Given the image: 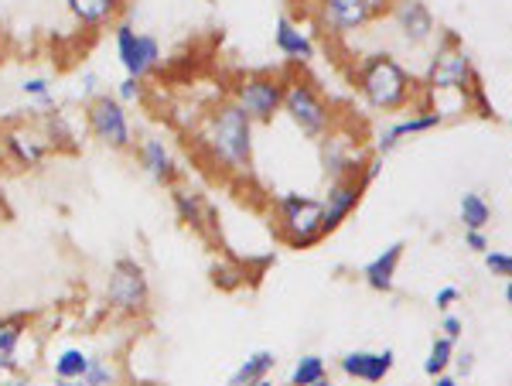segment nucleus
I'll list each match as a JSON object with an SVG mask.
<instances>
[{"instance_id": "12", "label": "nucleus", "mask_w": 512, "mask_h": 386, "mask_svg": "<svg viewBox=\"0 0 512 386\" xmlns=\"http://www.w3.org/2000/svg\"><path fill=\"white\" fill-rule=\"evenodd\" d=\"M31 332V318L24 311L0 315V380L21 376V346Z\"/></svg>"}, {"instance_id": "20", "label": "nucleus", "mask_w": 512, "mask_h": 386, "mask_svg": "<svg viewBox=\"0 0 512 386\" xmlns=\"http://www.w3.org/2000/svg\"><path fill=\"white\" fill-rule=\"evenodd\" d=\"M400 257H403V243H390L376 260H369L362 277L373 291H393V277H396V267H400Z\"/></svg>"}, {"instance_id": "31", "label": "nucleus", "mask_w": 512, "mask_h": 386, "mask_svg": "<svg viewBox=\"0 0 512 386\" xmlns=\"http://www.w3.org/2000/svg\"><path fill=\"white\" fill-rule=\"evenodd\" d=\"M485 267L492 270V274H499V277H509L512 281V257L509 253H485Z\"/></svg>"}, {"instance_id": "28", "label": "nucleus", "mask_w": 512, "mask_h": 386, "mask_svg": "<svg viewBox=\"0 0 512 386\" xmlns=\"http://www.w3.org/2000/svg\"><path fill=\"white\" fill-rule=\"evenodd\" d=\"M328 376V366L321 356H301L291 369V386H311Z\"/></svg>"}, {"instance_id": "11", "label": "nucleus", "mask_w": 512, "mask_h": 386, "mask_svg": "<svg viewBox=\"0 0 512 386\" xmlns=\"http://www.w3.org/2000/svg\"><path fill=\"white\" fill-rule=\"evenodd\" d=\"M366 185L369 182L359 175V171L335 178V182L328 185V195L321 199V223H325V233H332V229H338L352 216L355 205L362 199V192H366Z\"/></svg>"}, {"instance_id": "1", "label": "nucleus", "mask_w": 512, "mask_h": 386, "mask_svg": "<svg viewBox=\"0 0 512 386\" xmlns=\"http://www.w3.org/2000/svg\"><path fill=\"white\" fill-rule=\"evenodd\" d=\"M253 127L256 123L246 117L233 100H222L202 117L195 137H198L202 154L212 161V168L226 171V175H250Z\"/></svg>"}, {"instance_id": "42", "label": "nucleus", "mask_w": 512, "mask_h": 386, "mask_svg": "<svg viewBox=\"0 0 512 386\" xmlns=\"http://www.w3.org/2000/svg\"><path fill=\"white\" fill-rule=\"evenodd\" d=\"M55 386H82V383H69V380H59V383H55Z\"/></svg>"}, {"instance_id": "19", "label": "nucleus", "mask_w": 512, "mask_h": 386, "mask_svg": "<svg viewBox=\"0 0 512 386\" xmlns=\"http://www.w3.org/2000/svg\"><path fill=\"white\" fill-rule=\"evenodd\" d=\"M396 24H400L403 38L414 41V45L434 35V18H431V11H427V4H420V0H403V4L396 7Z\"/></svg>"}, {"instance_id": "4", "label": "nucleus", "mask_w": 512, "mask_h": 386, "mask_svg": "<svg viewBox=\"0 0 512 386\" xmlns=\"http://www.w3.org/2000/svg\"><path fill=\"white\" fill-rule=\"evenodd\" d=\"M274 212H277L280 240L287 246H294V250L315 246L321 236H325L321 199H311V195H301V192H284L274 199Z\"/></svg>"}, {"instance_id": "23", "label": "nucleus", "mask_w": 512, "mask_h": 386, "mask_svg": "<svg viewBox=\"0 0 512 386\" xmlns=\"http://www.w3.org/2000/svg\"><path fill=\"white\" fill-rule=\"evenodd\" d=\"M441 123V113H427V117H410V120H400V123H393L386 134H379V144H376V151L379 154H390L396 144L403 141V137H410V134H424V130H431Z\"/></svg>"}, {"instance_id": "15", "label": "nucleus", "mask_w": 512, "mask_h": 386, "mask_svg": "<svg viewBox=\"0 0 512 386\" xmlns=\"http://www.w3.org/2000/svg\"><path fill=\"white\" fill-rule=\"evenodd\" d=\"M123 7H127V0H65L69 18L76 21L82 31H89V35L117 24Z\"/></svg>"}, {"instance_id": "29", "label": "nucleus", "mask_w": 512, "mask_h": 386, "mask_svg": "<svg viewBox=\"0 0 512 386\" xmlns=\"http://www.w3.org/2000/svg\"><path fill=\"white\" fill-rule=\"evenodd\" d=\"M451 359H454V342L451 339H434V346H431V356H427V363H424V373L427 376H444V369L451 366Z\"/></svg>"}, {"instance_id": "30", "label": "nucleus", "mask_w": 512, "mask_h": 386, "mask_svg": "<svg viewBox=\"0 0 512 386\" xmlns=\"http://www.w3.org/2000/svg\"><path fill=\"white\" fill-rule=\"evenodd\" d=\"M113 96H117V100H120L123 106H134V103L144 100V82L123 76V79L117 82V89H113Z\"/></svg>"}, {"instance_id": "16", "label": "nucleus", "mask_w": 512, "mask_h": 386, "mask_svg": "<svg viewBox=\"0 0 512 386\" xmlns=\"http://www.w3.org/2000/svg\"><path fill=\"white\" fill-rule=\"evenodd\" d=\"M318 7H321L325 28L338 31V35L359 31L362 24L373 18V4H369V0H321Z\"/></svg>"}, {"instance_id": "6", "label": "nucleus", "mask_w": 512, "mask_h": 386, "mask_svg": "<svg viewBox=\"0 0 512 386\" xmlns=\"http://www.w3.org/2000/svg\"><path fill=\"white\" fill-rule=\"evenodd\" d=\"M280 113H287V120H291L304 137H311V141H318V137H325L328 130H332V110H328V103L321 100L318 89L301 76L284 79V103H280Z\"/></svg>"}, {"instance_id": "21", "label": "nucleus", "mask_w": 512, "mask_h": 386, "mask_svg": "<svg viewBox=\"0 0 512 386\" xmlns=\"http://www.w3.org/2000/svg\"><path fill=\"white\" fill-rule=\"evenodd\" d=\"M38 127H41V134H45V141L52 151H76V130H72V123L69 117L55 106V110H45V113H38Z\"/></svg>"}, {"instance_id": "37", "label": "nucleus", "mask_w": 512, "mask_h": 386, "mask_svg": "<svg viewBox=\"0 0 512 386\" xmlns=\"http://www.w3.org/2000/svg\"><path fill=\"white\" fill-rule=\"evenodd\" d=\"M458 366H461V373H468V369H472V356H461Z\"/></svg>"}, {"instance_id": "33", "label": "nucleus", "mask_w": 512, "mask_h": 386, "mask_svg": "<svg viewBox=\"0 0 512 386\" xmlns=\"http://www.w3.org/2000/svg\"><path fill=\"white\" fill-rule=\"evenodd\" d=\"M465 243L472 246V250H478V253H489V240L482 236V229H468V233H465Z\"/></svg>"}, {"instance_id": "26", "label": "nucleus", "mask_w": 512, "mask_h": 386, "mask_svg": "<svg viewBox=\"0 0 512 386\" xmlns=\"http://www.w3.org/2000/svg\"><path fill=\"white\" fill-rule=\"evenodd\" d=\"M21 96L24 100H31L38 106V113H45V110H55V86H52V79L48 76H28V79H21Z\"/></svg>"}, {"instance_id": "43", "label": "nucleus", "mask_w": 512, "mask_h": 386, "mask_svg": "<svg viewBox=\"0 0 512 386\" xmlns=\"http://www.w3.org/2000/svg\"><path fill=\"white\" fill-rule=\"evenodd\" d=\"M0 212H4V195H0Z\"/></svg>"}, {"instance_id": "36", "label": "nucleus", "mask_w": 512, "mask_h": 386, "mask_svg": "<svg viewBox=\"0 0 512 386\" xmlns=\"http://www.w3.org/2000/svg\"><path fill=\"white\" fill-rule=\"evenodd\" d=\"M0 386H31V380H24V376H7V380H0Z\"/></svg>"}, {"instance_id": "38", "label": "nucleus", "mask_w": 512, "mask_h": 386, "mask_svg": "<svg viewBox=\"0 0 512 386\" xmlns=\"http://www.w3.org/2000/svg\"><path fill=\"white\" fill-rule=\"evenodd\" d=\"M434 386H458V383H454L451 376H437V383H434Z\"/></svg>"}, {"instance_id": "32", "label": "nucleus", "mask_w": 512, "mask_h": 386, "mask_svg": "<svg viewBox=\"0 0 512 386\" xmlns=\"http://www.w3.org/2000/svg\"><path fill=\"white\" fill-rule=\"evenodd\" d=\"M96 86H99V76H96V72H93V69L82 72V76H79V96H82V100H93V96H99V93H96Z\"/></svg>"}, {"instance_id": "41", "label": "nucleus", "mask_w": 512, "mask_h": 386, "mask_svg": "<svg viewBox=\"0 0 512 386\" xmlns=\"http://www.w3.org/2000/svg\"><path fill=\"white\" fill-rule=\"evenodd\" d=\"M253 386H274V380L267 376V380H260V383H253Z\"/></svg>"}, {"instance_id": "39", "label": "nucleus", "mask_w": 512, "mask_h": 386, "mask_svg": "<svg viewBox=\"0 0 512 386\" xmlns=\"http://www.w3.org/2000/svg\"><path fill=\"white\" fill-rule=\"evenodd\" d=\"M506 301H509V305H512V281L506 284Z\"/></svg>"}, {"instance_id": "13", "label": "nucleus", "mask_w": 512, "mask_h": 386, "mask_svg": "<svg viewBox=\"0 0 512 386\" xmlns=\"http://www.w3.org/2000/svg\"><path fill=\"white\" fill-rule=\"evenodd\" d=\"M171 195V209H175L178 223L195 229V233H209V219H212V205L205 199V192L192 182H178L168 188Z\"/></svg>"}, {"instance_id": "25", "label": "nucleus", "mask_w": 512, "mask_h": 386, "mask_svg": "<svg viewBox=\"0 0 512 386\" xmlns=\"http://www.w3.org/2000/svg\"><path fill=\"white\" fill-rule=\"evenodd\" d=\"M79 383L82 386H120L123 383L120 363L113 356H89V366Z\"/></svg>"}, {"instance_id": "8", "label": "nucleus", "mask_w": 512, "mask_h": 386, "mask_svg": "<svg viewBox=\"0 0 512 386\" xmlns=\"http://www.w3.org/2000/svg\"><path fill=\"white\" fill-rule=\"evenodd\" d=\"M233 103L253 123H270L284 103V79L270 72H246L233 82Z\"/></svg>"}, {"instance_id": "14", "label": "nucleus", "mask_w": 512, "mask_h": 386, "mask_svg": "<svg viewBox=\"0 0 512 386\" xmlns=\"http://www.w3.org/2000/svg\"><path fill=\"white\" fill-rule=\"evenodd\" d=\"M396 363V352L393 349H383V352H369V349H355V352H345L338 359L345 376L352 380H362V383H383L390 376V369Z\"/></svg>"}, {"instance_id": "3", "label": "nucleus", "mask_w": 512, "mask_h": 386, "mask_svg": "<svg viewBox=\"0 0 512 386\" xmlns=\"http://www.w3.org/2000/svg\"><path fill=\"white\" fill-rule=\"evenodd\" d=\"M82 123H86V134L93 137L99 147L113 154H130L137 144L134 123L130 113L113 93H99L93 100L82 103Z\"/></svg>"}, {"instance_id": "5", "label": "nucleus", "mask_w": 512, "mask_h": 386, "mask_svg": "<svg viewBox=\"0 0 512 386\" xmlns=\"http://www.w3.org/2000/svg\"><path fill=\"white\" fill-rule=\"evenodd\" d=\"M359 93L373 110H396L410 96V76L390 55H369L359 65Z\"/></svg>"}, {"instance_id": "40", "label": "nucleus", "mask_w": 512, "mask_h": 386, "mask_svg": "<svg viewBox=\"0 0 512 386\" xmlns=\"http://www.w3.org/2000/svg\"><path fill=\"white\" fill-rule=\"evenodd\" d=\"M311 386H332V380L325 376V380H318V383H311Z\"/></svg>"}, {"instance_id": "2", "label": "nucleus", "mask_w": 512, "mask_h": 386, "mask_svg": "<svg viewBox=\"0 0 512 386\" xmlns=\"http://www.w3.org/2000/svg\"><path fill=\"white\" fill-rule=\"evenodd\" d=\"M103 301L106 311L127 322H140L151 311V277L147 267L137 257H117L106 267L103 281Z\"/></svg>"}, {"instance_id": "24", "label": "nucleus", "mask_w": 512, "mask_h": 386, "mask_svg": "<svg viewBox=\"0 0 512 386\" xmlns=\"http://www.w3.org/2000/svg\"><path fill=\"white\" fill-rule=\"evenodd\" d=\"M89 356H93V352H86L82 346H65V349L59 352V356L52 359L55 380L79 383V380H82V373H86V366H89Z\"/></svg>"}, {"instance_id": "9", "label": "nucleus", "mask_w": 512, "mask_h": 386, "mask_svg": "<svg viewBox=\"0 0 512 386\" xmlns=\"http://www.w3.org/2000/svg\"><path fill=\"white\" fill-rule=\"evenodd\" d=\"M0 151L18 171H38L48 161L52 147H48L38 123H11L0 130Z\"/></svg>"}, {"instance_id": "35", "label": "nucleus", "mask_w": 512, "mask_h": 386, "mask_svg": "<svg viewBox=\"0 0 512 386\" xmlns=\"http://www.w3.org/2000/svg\"><path fill=\"white\" fill-rule=\"evenodd\" d=\"M441 328H444V339H458V335H461V318H454V315H448V318H444V322H441Z\"/></svg>"}, {"instance_id": "22", "label": "nucleus", "mask_w": 512, "mask_h": 386, "mask_svg": "<svg viewBox=\"0 0 512 386\" xmlns=\"http://www.w3.org/2000/svg\"><path fill=\"white\" fill-rule=\"evenodd\" d=\"M274 366H277V356L270 349L250 352V356H246L243 363L233 369V376H229V386H253V383H260V380H267V376L274 373Z\"/></svg>"}, {"instance_id": "27", "label": "nucleus", "mask_w": 512, "mask_h": 386, "mask_svg": "<svg viewBox=\"0 0 512 386\" xmlns=\"http://www.w3.org/2000/svg\"><path fill=\"white\" fill-rule=\"evenodd\" d=\"M489 219H492V209L482 195H475V192L461 195V223H465V229H485Z\"/></svg>"}, {"instance_id": "10", "label": "nucleus", "mask_w": 512, "mask_h": 386, "mask_svg": "<svg viewBox=\"0 0 512 386\" xmlns=\"http://www.w3.org/2000/svg\"><path fill=\"white\" fill-rule=\"evenodd\" d=\"M130 154H134L137 168L144 171L154 185L171 188V185L181 182V164H178L175 151H171V144L164 141V137H158V134L140 137Z\"/></svg>"}, {"instance_id": "18", "label": "nucleus", "mask_w": 512, "mask_h": 386, "mask_svg": "<svg viewBox=\"0 0 512 386\" xmlns=\"http://www.w3.org/2000/svg\"><path fill=\"white\" fill-rule=\"evenodd\" d=\"M274 45H277V52L284 55L287 62L304 65V62L315 59V41H311L308 35H304V31L297 28V24H294L291 18H280V21H277Z\"/></svg>"}, {"instance_id": "34", "label": "nucleus", "mask_w": 512, "mask_h": 386, "mask_svg": "<svg viewBox=\"0 0 512 386\" xmlns=\"http://www.w3.org/2000/svg\"><path fill=\"white\" fill-rule=\"evenodd\" d=\"M454 301H458V287H441V291L434 294V305L437 308H451Z\"/></svg>"}, {"instance_id": "17", "label": "nucleus", "mask_w": 512, "mask_h": 386, "mask_svg": "<svg viewBox=\"0 0 512 386\" xmlns=\"http://www.w3.org/2000/svg\"><path fill=\"white\" fill-rule=\"evenodd\" d=\"M468 79H472V65H468L465 52L448 48V52L437 55L434 69H431V86H437V89H465Z\"/></svg>"}, {"instance_id": "44", "label": "nucleus", "mask_w": 512, "mask_h": 386, "mask_svg": "<svg viewBox=\"0 0 512 386\" xmlns=\"http://www.w3.org/2000/svg\"><path fill=\"white\" fill-rule=\"evenodd\" d=\"M120 386H127V383H120ZM134 386H137V383H134Z\"/></svg>"}, {"instance_id": "7", "label": "nucleus", "mask_w": 512, "mask_h": 386, "mask_svg": "<svg viewBox=\"0 0 512 386\" xmlns=\"http://www.w3.org/2000/svg\"><path fill=\"white\" fill-rule=\"evenodd\" d=\"M113 52H117L123 76L140 79V82L151 79L164 62L161 41L154 35H147V31H137L130 21L113 24Z\"/></svg>"}, {"instance_id": "45", "label": "nucleus", "mask_w": 512, "mask_h": 386, "mask_svg": "<svg viewBox=\"0 0 512 386\" xmlns=\"http://www.w3.org/2000/svg\"><path fill=\"white\" fill-rule=\"evenodd\" d=\"M209 4H212V0H209Z\"/></svg>"}]
</instances>
